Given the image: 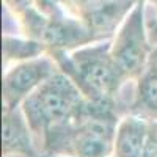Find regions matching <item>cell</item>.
<instances>
[{"label": "cell", "mask_w": 157, "mask_h": 157, "mask_svg": "<svg viewBox=\"0 0 157 157\" xmlns=\"http://www.w3.org/2000/svg\"><path fill=\"white\" fill-rule=\"evenodd\" d=\"M121 118L116 105L85 101L71 121L50 127L43 137V151L71 157H113Z\"/></svg>", "instance_id": "cell-1"}, {"label": "cell", "mask_w": 157, "mask_h": 157, "mask_svg": "<svg viewBox=\"0 0 157 157\" xmlns=\"http://www.w3.org/2000/svg\"><path fill=\"white\" fill-rule=\"evenodd\" d=\"M50 55L63 71L93 102L118 105L121 86L129 80L112 55V41L91 43L71 52L55 50Z\"/></svg>", "instance_id": "cell-2"}, {"label": "cell", "mask_w": 157, "mask_h": 157, "mask_svg": "<svg viewBox=\"0 0 157 157\" xmlns=\"http://www.w3.org/2000/svg\"><path fill=\"white\" fill-rule=\"evenodd\" d=\"M86 98L63 71H57L21 104L33 137L43 141L50 127L64 124L80 113Z\"/></svg>", "instance_id": "cell-3"}, {"label": "cell", "mask_w": 157, "mask_h": 157, "mask_svg": "<svg viewBox=\"0 0 157 157\" xmlns=\"http://www.w3.org/2000/svg\"><path fill=\"white\" fill-rule=\"evenodd\" d=\"M145 6V2L135 3L112 41V55L129 80H137L143 74L154 49L146 32Z\"/></svg>", "instance_id": "cell-4"}, {"label": "cell", "mask_w": 157, "mask_h": 157, "mask_svg": "<svg viewBox=\"0 0 157 157\" xmlns=\"http://www.w3.org/2000/svg\"><path fill=\"white\" fill-rule=\"evenodd\" d=\"M58 64L50 54H44L38 58L19 61L6 69L3 75V112L14 110L29 94L41 85L46 78L58 71Z\"/></svg>", "instance_id": "cell-5"}, {"label": "cell", "mask_w": 157, "mask_h": 157, "mask_svg": "<svg viewBox=\"0 0 157 157\" xmlns=\"http://www.w3.org/2000/svg\"><path fill=\"white\" fill-rule=\"evenodd\" d=\"M2 157H41L33 143V132L21 107L3 112Z\"/></svg>", "instance_id": "cell-6"}, {"label": "cell", "mask_w": 157, "mask_h": 157, "mask_svg": "<svg viewBox=\"0 0 157 157\" xmlns=\"http://www.w3.org/2000/svg\"><path fill=\"white\" fill-rule=\"evenodd\" d=\"M134 101L129 105V113L145 120H157V44L154 46L143 74L137 78Z\"/></svg>", "instance_id": "cell-7"}, {"label": "cell", "mask_w": 157, "mask_h": 157, "mask_svg": "<svg viewBox=\"0 0 157 157\" xmlns=\"http://www.w3.org/2000/svg\"><path fill=\"white\" fill-rule=\"evenodd\" d=\"M148 120L132 113L121 118L116 129L113 157H143Z\"/></svg>", "instance_id": "cell-8"}, {"label": "cell", "mask_w": 157, "mask_h": 157, "mask_svg": "<svg viewBox=\"0 0 157 157\" xmlns=\"http://www.w3.org/2000/svg\"><path fill=\"white\" fill-rule=\"evenodd\" d=\"M47 54V49L43 43L32 38H14L10 35H3V64L19 63L25 60L38 58Z\"/></svg>", "instance_id": "cell-9"}, {"label": "cell", "mask_w": 157, "mask_h": 157, "mask_svg": "<svg viewBox=\"0 0 157 157\" xmlns=\"http://www.w3.org/2000/svg\"><path fill=\"white\" fill-rule=\"evenodd\" d=\"M143 157H157V120H148V130L145 138V148H143Z\"/></svg>", "instance_id": "cell-10"}, {"label": "cell", "mask_w": 157, "mask_h": 157, "mask_svg": "<svg viewBox=\"0 0 157 157\" xmlns=\"http://www.w3.org/2000/svg\"><path fill=\"white\" fill-rule=\"evenodd\" d=\"M149 39H151V43L155 46L157 44V21L152 24V29H151V35H149Z\"/></svg>", "instance_id": "cell-11"}, {"label": "cell", "mask_w": 157, "mask_h": 157, "mask_svg": "<svg viewBox=\"0 0 157 157\" xmlns=\"http://www.w3.org/2000/svg\"><path fill=\"white\" fill-rule=\"evenodd\" d=\"M41 157H71V155H63V154H52V152H41Z\"/></svg>", "instance_id": "cell-12"}, {"label": "cell", "mask_w": 157, "mask_h": 157, "mask_svg": "<svg viewBox=\"0 0 157 157\" xmlns=\"http://www.w3.org/2000/svg\"><path fill=\"white\" fill-rule=\"evenodd\" d=\"M137 2H145V3H154V5H157V0H137Z\"/></svg>", "instance_id": "cell-13"}]
</instances>
